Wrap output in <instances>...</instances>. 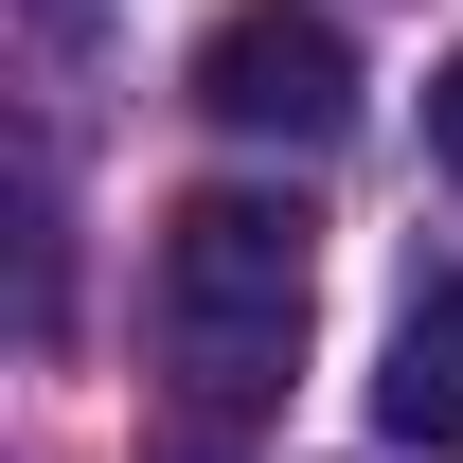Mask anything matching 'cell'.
<instances>
[{"label": "cell", "instance_id": "obj_1", "mask_svg": "<svg viewBox=\"0 0 463 463\" xmlns=\"http://www.w3.org/2000/svg\"><path fill=\"white\" fill-rule=\"evenodd\" d=\"M303 303H321V232H303V196H250V178H214V196H178L161 214V374L196 410H268L303 374Z\"/></svg>", "mask_w": 463, "mask_h": 463}, {"label": "cell", "instance_id": "obj_2", "mask_svg": "<svg viewBox=\"0 0 463 463\" xmlns=\"http://www.w3.org/2000/svg\"><path fill=\"white\" fill-rule=\"evenodd\" d=\"M196 108L232 143H339L356 125V36L321 0H232L214 36H196Z\"/></svg>", "mask_w": 463, "mask_h": 463}, {"label": "cell", "instance_id": "obj_3", "mask_svg": "<svg viewBox=\"0 0 463 463\" xmlns=\"http://www.w3.org/2000/svg\"><path fill=\"white\" fill-rule=\"evenodd\" d=\"M374 410H392V446L463 463V268H446V286H410V321H392V374H374Z\"/></svg>", "mask_w": 463, "mask_h": 463}, {"label": "cell", "instance_id": "obj_4", "mask_svg": "<svg viewBox=\"0 0 463 463\" xmlns=\"http://www.w3.org/2000/svg\"><path fill=\"white\" fill-rule=\"evenodd\" d=\"M428 161H446V178H463V54H446V71H428Z\"/></svg>", "mask_w": 463, "mask_h": 463}]
</instances>
